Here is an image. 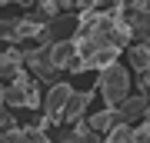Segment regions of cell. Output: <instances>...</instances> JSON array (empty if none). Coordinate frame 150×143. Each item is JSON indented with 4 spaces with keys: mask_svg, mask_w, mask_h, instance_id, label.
<instances>
[{
    "mask_svg": "<svg viewBox=\"0 0 150 143\" xmlns=\"http://www.w3.org/2000/svg\"><path fill=\"white\" fill-rule=\"evenodd\" d=\"M110 4H117V0H110Z\"/></svg>",
    "mask_w": 150,
    "mask_h": 143,
    "instance_id": "cell-22",
    "label": "cell"
},
{
    "mask_svg": "<svg viewBox=\"0 0 150 143\" xmlns=\"http://www.w3.org/2000/svg\"><path fill=\"white\" fill-rule=\"evenodd\" d=\"M97 90H100L103 106H117L130 90V73L120 60H110L103 70H97Z\"/></svg>",
    "mask_w": 150,
    "mask_h": 143,
    "instance_id": "cell-2",
    "label": "cell"
},
{
    "mask_svg": "<svg viewBox=\"0 0 150 143\" xmlns=\"http://www.w3.org/2000/svg\"><path fill=\"white\" fill-rule=\"evenodd\" d=\"M23 63H27V60H23V50H17V47L7 50L4 57H0V77H4V83H7V80H13L17 73H20Z\"/></svg>",
    "mask_w": 150,
    "mask_h": 143,
    "instance_id": "cell-11",
    "label": "cell"
},
{
    "mask_svg": "<svg viewBox=\"0 0 150 143\" xmlns=\"http://www.w3.org/2000/svg\"><path fill=\"white\" fill-rule=\"evenodd\" d=\"M93 93L97 90H80L74 97H70V103H67V110H64V123H77V120H83V113H87V106L93 103Z\"/></svg>",
    "mask_w": 150,
    "mask_h": 143,
    "instance_id": "cell-9",
    "label": "cell"
},
{
    "mask_svg": "<svg viewBox=\"0 0 150 143\" xmlns=\"http://www.w3.org/2000/svg\"><path fill=\"white\" fill-rule=\"evenodd\" d=\"M77 27H80V17L67 10V13L54 17V20L47 23V30H50V37H54V40H70V37L77 33Z\"/></svg>",
    "mask_w": 150,
    "mask_h": 143,
    "instance_id": "cell-6",
    "label": "cell"
},
{
    "mask_svg": "<svg viewBox=\"0 0 150 143\" xmlns=\"http://www.w3.org/2000/svg\"><path fill=\"white\" fill-rule=\"evenodd\" d=\"M54 4L60 7V10H74V7H77V0H54Z\"/></svg>",
    "mask_w": 150,
    "mask_h": 143,
    "instance_id": "cell-19",
    "label": "cell"
},
{
    "mask_svg": "<svg viewBox=\"0 0 150 143\" xmlns=\"http://www.w3.org/2000/svg\"><path fill=\"white\" fill-rule=\"evenodd\" d=\"M147 97V113H144V120H150V93H144Z\"/></svg>",
    "mask_w": 150,
    "mask_h": 143,
    "instance_id": "cell-20",
    "label": "cell"
},
{
    "mask_svg": "<svg viewBox=\"0 0 150 143\" xmlns=\"http://www.w3.org/2000/svg\"><path fill=\"white\" fill-rule=\"evenodd\" d=\"M107 0H77V10H87V7H103Z\"/></svg>",
    "mask_w": 150,
    "mask_h": 143,
    "instance_id": "cell-18",
    "label": "cell"
},
{
    "mask_svg": "<svg viewBox=\"0 0 150 143\" xmlns=\"http://www.w3.org/2000/svg\"><path fill=\"white\" fill-rule=\"evenodd\" d=\"M0 100L4 106H17V110H40V90H37V77L20 70L13 80H7L4 90H0Z\"/></svg>",
    "mask_w": 150,
    "mask_h": 143,
    "instance_id": "cell-1",
    "label": "cell"
},
{
    "mask_svg": "<svg viewBox=\"0 0 150 143\" xmlns=\"http://www.w3.org/2000/svg\"><path fill=\"white\" fill-rule=\"evenodd\" d=\"M43 27H47V23H43V20H37V17L27 10L23 17H17V43H20V40H37Z\"/></svg>",
    "mask_w": 150,
    "mask_h": 143,
    "instance_id": "cell-12",
    "label": "cell"
},
{
    "mask_svg": "<svg viewBox=\"0 0 150 143\" xmlns=\"http://www.w3.org/2000/svg\"><path fill=\"white\" fill-rule=\"evenodd\" d=\"M130 33H134V43H150V13H140V10H127L123 13Z\"/></svg>",
    "mask_w": 150,
    "mask_h": 143,
    "instance_id": "cell-10",
    "label": "cell"
},
{
    "mask_svg": "<svg viewBox=\"0 0 150 143\" xmlns=\"http://www.w3.org/2000/svg\"><path fill=\"white\" fill-rule=\"evenodd\" d=\"M50 57H54L57 70H70V63H74V60H80L74 37H70V40H54V43H50Z\"/></svg>",
    "mask_w": 150,
    "mask_h": 143,
    "instance_id": "cell-7",
    "label": "cell"
},
{
    "mask_svg": "<svg viewBox=\"0 0 150 143\" xmlns=\"http://www.w3.org/2000/svg\"><path fill=\"white\" fill-rule=\"evenodd\" d=\"M87 120H90V127H93L97 133H107L113 123L120 120V113H117V106H103L100 113H93V117H87Z\"/></svg>",
    "mask_w": 150,
    "mask_h": 143,
    "instance_id": "cell-14",
    "label": "cell"
},
{
    "mask_svg": "<svg viewBox=\"0 0 150 143\" xmlns=\"http://www.w3.org/2000/svg\"><path fill=\"white\" fill-rule=\"evenodd\" d=\"M127 60L137 73H147L150 70V43H130L127 47Z\"/></svg>",
    "mask_w": 150,
    "mask_h": 143,
    "instance_id": "cell-13",
    "label": "cell"
},
{
    "mask_svg": "<svg viewBox=\"0 0 150 143\" xmlns=\"http://www.w3.org/2000/svg\"><path fill=\"white\" fill-rule=\"evenodd\" d=\"M103 140H107V143H127V140H134V130H130L127 120H117L107 133H103Z\"/></svg>",
    "mask_w": 150,
    "mask_h": 143,
    "instance_id": "cell-15",
    "label": "cell"
},
{
    "mask_svg": "<svg viewBox=\"0 0 150 143\" xmlns=\"http://www.w3.org/2000/svg\"><path fill=\"white\" fill-rule=\"evenodd\" d=\"M0 4H17V0H0Z\"/></svg>",
    "mask_w": 150,
    "mask_h": 143,
    "instance_id": "cell-21",
    "label": "cell"
},
{
    "mask_svg": "<svg viewBox=\"0 0 150 143\" xmlns=\"http://www.w3.org/2000/svg\"><path fill=\"white\" fill-rule=\"evenodd\" d=\"M70 97H74V87H70V80H57V83L47 87V97H43V113H47V120L54 123H64V110L70 103Z\"/></svg>",
    "mask_w": 150,
    "mask_h": 143,
    "instance_id": "cell-3",
    "label": "cell"
},
{
    "mask_svg": "<svg viewBox=\"0 0 150 143\" xmlns=\"http://www.w3.org/2000/svg\"><path fill=\"white\" fill-rule=\"evenodd\" d=\"M23 60H27V67H30V73L37 77V80H43V83H57V77H60V70H57V63H54V57H50V47H30V50H23Z\"/></svg>",
    "mask_w": 150,
    "mask_h": 143,
    "instance_id": "cell-4",
    "label": "cell"
},
{
    "mask_svg": "<svg viewBox=\"0 0 150 143\" xmlns=\"http://www.w3.org/2000/svg\"><path fill=\"white\" fill-rule=\"evenodd\" d=\"M0 37L7 43H17V17H4L0 20Z\"/></svg>",
    "mask_w": 150,
    "mask_h": 143,
    "instance_id": "cell-16",
    "label": "cell"
},
{
    "mask_svg": "<svg viewBox=\"0 0 150 143\" xmlns=\"http://www.w3.org/2000/svg\"><path fill=\"white\" fill-rule=\"evenodd\" d=\"M117 113H120V120H127V123L144 120V113H147V97H144V93H137V97L127 93V97L117 103Z\"/></svg>",
    "mask_w": 150,
    "mask_h": 143,
    "instance_id": "cell-8",
    "label": "cell"
},
{
    "mask_svg": "<svg viewBox=\"0 0 150 143\" xmlns=\"http://www.w3.org/2000/svg\"><path fill=\"white\" fill-rule=\"evenodd\" d=\"M117 57H120V50H97V53H87V57H80V60L70 63V77L87 73V70H103L110 60H117Z\"/></svg>",
    "mask_w": 150,
    "mask_h": 143,
    "instance_id": "cell-5",
    "label": "cell"
},
{
    "mask_svg": "<svg viewBox=\"0 0 150 143\" xmlns=\"http://www.w3.org/2000/svg\"><path fill=\"white\" fill-rule=\"evenodd\" d=\"M134 140H140V143H150V120H147V123H140V127L134 130Z\"/></svg>",
    "mask_w": 150,
    "mask_h": 143,
    "instance_id": "cell-17",
    "label": "cell"
}]
</instances>
